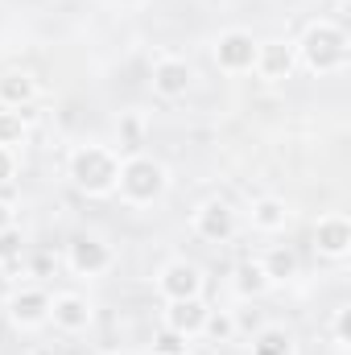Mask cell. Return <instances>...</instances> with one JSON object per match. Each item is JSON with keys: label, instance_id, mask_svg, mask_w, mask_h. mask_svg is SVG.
Here are the masks:
<instances>
[{"label": "cell", "instance_id": "cell-1", "mask_svg": "<svg viewBox=\"0 0 351 355\" xmlns=\"http://www.w3.org/2000/svg\"><path fill=\"white\" fill-rule=\"evenodd\" d=\"M116 174H120V153H116L112 145L87 141V145H75L71 157H67V178H71L75 190L87 194V198H108V194H116Z\"/></svg>", "mask_w": 351, "mask_h": 355}, {"label": "cell", "instance_id": "cell-2", "mask_svg": "<svg viewBox=\"0 0 351 355\" xmlns=\"http://www.w3.org/2000/svg\"><path fill=\"white\" fill-rule=\"evenodd\" d=\"M293 46H298V62L314 75H339L351 62V37L335 21H310Z\"/></svg>", "mask_w": 351, "mask_h": 355}, {"label": "cell", "instance_id": "cell-3", "mask_svg": "<svg viewBox=\"0 0 351 355\" xmlns=\"http://www.w3.org/2000/svg\"><path fill=\"white\" fill-rule=\"evenodd\" d=\"M170 190V170L149 157V153H124L120 157V174H116V194L128 207H149Z\"/></svg>", "mask_w": 351, "mask_h": 355}, {"label": "cell", "instance_id": "cell-4", "mask_svg": "<svg viewBox=\"0 0 351 355\" xmlns=\"http://www.w3.org/2000/svg\"><path fill=\"white\" fill-rule=\"evenodd\" d=\"M236 227H240L236 207L223 202V198H207V202H198L194 215H190V232H194L198 240H207V244H228V240L236 236Z\"/></svg>", "mask_w": 351, "mask_h": 355}, {"label": "cell", "instance_id": "cell-5", "mask_svg": "<svg viewBox=\"0 0 351 355\" xmlns=\"http://www.w3.org/2000/svg\"><path fill=\"white\" fill-rule=\"evenodd\" d=\"M4 314L17 331H42V327H50V293L42 285H21L8 293Z\"/></svg>", "mask_w": 351, "mask_h": 355}, {"label": "cell", "instance_id": "cell-6", "mask_svg": "<svg viewBox=\"0 0 351 355\" xmlns=\"http://www.w3.org/2000/svg\"><path fill=\"white\" fill-rule=\"evenodd\" d=\"M211 54L223 75H248L257 67V37L248 29H223L211 46Z\"/></svg>", "mask_w": 351, "mask_h": 355}, {"label": "cell", "instance_id": "cell-7", "mask_svg": "<svg viewBox=\"0 0 351 355\" xmlns=\"http://www.w3.org/2000/svg\"><path fill=\"white\" fill-rule=\"evenodd\" d=\"M157 293L166 302H182V297H203V268L186 257H174L157 268Z\"/></svg>", "mask_w": 351, "mask_h": 355}, {"label": "cell", "instance_id": "cell-8", "mask_svg": "<svg viewBox=\"0 0 351 355\" xmlns=\"http://www.w3.org/2000/svg\"><path fill=\"white\" fill-rule=\"evenodd\" d=\"M264 83H281L298 71V46L289 37H268V42H257V67Z\"/></svg>", "mask_w": 351, "mask_h": 355}, {"label": "cell", "instance_id": "cell-9", "mask_svg": "<svg viewBox=\"0 0 351 355\" xmlns=\"http://www.w3.org/2000/svg\"><path fill=\"white\" fill-rule=\"evenodd\" d=\"M112 248L99 240V236H75L71 244H67V268L75 272V277H103L108 268H112Z\"/></svg>", "mask_w": 351, "mask_h": 355}, {"label": "cell", "instance_id": "cell-10", "mask_svg": "<svg viewBox=\"0 0 351 355\" xmlns=\"http://www.w3.org/2000/svg\"><path fill=\"white\" fill-rule=\"evenodd\" d=\"M95 318L91 302L75 289H62V293H50V322L62 331V335H83Z\"/></svg>", "mask_w": 351, "mask_h": 355}, {"label": "cell", "instance_id": "cell-11", "mask_svg": "<svg viewBox=\"0 0 351 355\" xmlns=\"http://www.w3.org/2000/svg\"><path fill=\"white\" fill-rule=\"evenodd\" d=\"M314 252L327 261H343L351 252V219L343 211H327L314 223Z\"/></svg>", "mask_w": 351, "mask_h": 355}, {"label": "cell", "instance_id": "cell-12", "mask_svg": "<svg viewBox=\"0 0 351 355\" xmlns=\"http://www.w3.org/2000/svg\"><path fill=\"white\" fill-rule=\"evenodd\" d=\"M149 83H153V95H162V99H182L186 91L194 87V71H190L186 58H178V54H162V58L153 62Z\"/></svg>", "mask_w": 351, "mask_h": 355}, {"label": "cell", "instance_id": "cell-13", "mask_svg": "<svg viewBox=\"0 0 351 355\" xmlns=\"http://www.w3.org/2000/svg\"><path fill=\"white\" fill-rule=\"evenodd\" d=\"M207 302L203 297H182L166 302V331H174L182 339H203V322H207Z\"/></svg>", "mask_w": 351, "mask_h": 355}, {"label": "cell", "instance_id": "cell-14", "mask_svg": "<svg viewBox=\"0 0 351 355\" xmlns=\"http://www.w3.org/2000/svg\"><path fill=\"white\" fill-rule=\"evenodd\" d=\"M37 95H42V83L29 71H4L0 75V107L25 112L29 103H37Z\"/></svg>", "mask_w": 351, "mask_h": 355}, {"label": "cell", "instance_id": "cell-15", "mask_svg": "<svg viewBox=\"0 0 351 355\" xmlns=\"http://www.w3.org/2000/svg\"><path fill=\"white\" fill-rule=\"evenodd\" d=\"M289 219H293V211H289V202H285V198H277V194H264V198L252 202V227L264 232V236L285 232V227H289Z\"/></svg>", "mask_w": 351, "mask_h": 355}, {"label": "cell", "instance_id": "cell-16", "mask_svg": "<svg viewBox=\"0 0 351 355\" xmlns=\"http://www.w3.org/2000/svg\"><path fill=\"white\" fill-rule=\"evenodd\" d=\"M261 268H264V277L273 281V285H281V281H293L298 277V252L293 248H268L261 257Z\"/></svg>", "mask_w": 351, "mask_h": 355}, {"label": "cell", "instance_id": "cell-17", "mask_svg": "<svg viewBox=\"0 0 351 355\" xmlns=\"http://www.w3.org/2000/svg\"><path fill=\"white\" fill-rule=\"evenodd\" d=\"M252 355H293V335L285 327H261L252 335Z\"/></svg>", "mask_w": 351, "mask_h": 355}, {"label": "cell", "instance_id": "cell-18", "mask_svg": "<svg viewBox=\"0 0 351 355\" xmlns=\"http://www.w3.org/2000/svg\"><path fill=\"white\" fill-rule=\"evenodd\" d=\"M273 289V281L264 277L261 261H244V265H236V293L240 297H261Z\"/></svg>", "mask_w": 351, "mask_h": 355}, {"label": "cell", "instance_id": "cell-19", "mask_svg": "<svg viewBox=\"0 0 351 355\" xmlns=\"http://www.w3.org/2000/svg\"><path fill=\"white\" fill-rule=\"evenodd\" d=\"M145 116L141 112H128V116H120V124H116V132H120V157L124 153H141V145H145Z\"/></svg>", "mask_w": 351, "mask_h": 355}, {"label": "cell", "instance_id": "cell-20", "mask_svg": "<svg viewBox=\"0 0 351 355\" xmlns=\"http://www.w3.org/2000/svg\"><path fill=\"white\" fill-rule=\"evenodd\" d=\"M25 141H29L25 116L12 112V107H0V149H12L17 153V145H25Z\"/></svg>", "mask_w": 351, "mask_h": 355}, {"label": "cell", "instance_id": "cell-21", "mask_svg": "<svg viewBox=\"0 0 351 355\" xmlns=\"http://www.w3.org/2000/svg\"><path fill=\"white\" fill-rule=\"evenodd\" d=\"M236 331H240V318H236V314H228V310H207L203 335H207L211 343H232Z\"/></svg>", "mask_w": 351, "mask_h": 355}, {"label": "cell", "instance_id": "cell-22", "mask_svg": "<svg viewBox=\"0 0 351 355\" xmlns=\"http://www.w3.org/2000/svg\"><path fill=\"white\" fill-rule=\"evenodd\" d=\"M25 261V236L21 227H4L0 232V268H17Z\"/></svg>", "mask_w": 351, "mask_h": 355}, {"label": "cell", "instance_id": "cell-23", "mask_svg": "<svg viewBox=\"0 0 351 355\" xmlns=\"http://www.w3.org/2000/svg\"><path fill=\"white\" fill-rule=\"evenodd\" d=\"M331 335H335L339 347H348L351 343V306H339V310H335V318H331Z\"/></svg>", "mask_w": 351, "mask_h": 355}, {"label": "cell", "instance_id": "cell-24", "mask_svg": "<svg viewBox=\"0 0 351 355\" xmlns=\"http://www.w3.org/2000/svg\"><path fill=\"white\" fill-rule=\"evenodd\" d=\"M182 352H186V339L162 327V335L153 339V355H182Z\"/></svg>", "mask_w": 351, "mask_h": 355}, {"label": "cell", "instance_id": "cell-25", "mask_svg": "<svg viewBox=\"0 0 351 355\" xmlns=\"http://www.w3.org/2000/svg\"><path fill=\"white\" fill-rule=\"evenodd\" d=\"M17 178V153L12 149H0V186H8Z\"/></svg>", "mask_w": 351, "mask_h": 355}, {"label": "cell", "instance_id": "cell-26", "mask_svg": "<svg viewBox=\"0 0 351 355\" xmlns=\"http://www.w3.org/2000/svg\"><path fill=\"white\" fill-rule=\"evenodd\" d=\"M4 227H17V211H12L8 198H0V232H4Z\"/></svg>", "mask_w": 351, "mask_h": 355}, {"label": "cell", "instance_id": "cell-27", "mask_svg": "<svg viewBox=\"0 0 351 355\" xmlns=\"http://www.w3.org/2000/svg\"><path fill=\"white\" fill-rule=\"evenodd\" d=\"M182 355H186V352H182Z\"/></svg>", "mask_w": 351, "mask_h": 355}]
</instances>
